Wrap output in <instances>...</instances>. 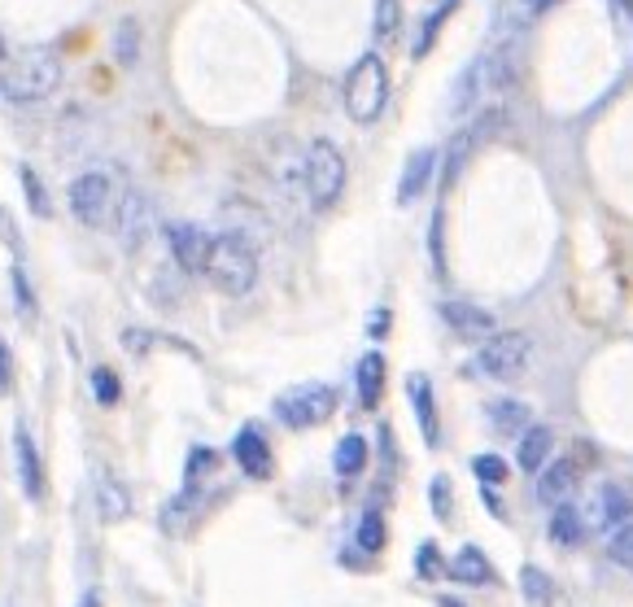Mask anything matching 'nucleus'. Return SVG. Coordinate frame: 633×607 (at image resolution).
<instances>
[{"label":"nucleus","mask_w":633,"mask_h":607,"mask_svg":"<svg viewBox=\"0 0 633 607\" xmlns=\"http://www.w3.org/2000/svg\"><path fill=\"white\" fill-rule=\"evenodd\" d=\"M537 0H490V35L494 44H515L533 18Z\"/></svg>","instance_id":"obj_19"},{"label":"nucleus","mask_w":633,"mask_h":607,"mask_svg":"<svg viewBox=\"0 0 633 607\" xmlns=\"http://www.w3.org/2000/svg\"><path fill=\"white\" fill-rule=\"evenodd\" d=\"M119 241L123 249H140V245H149L153 237V202L140 193V188H127L123 197V210H119Z\"/></svg>","instance_id":"obj_16"},{"label":"nucleus","mask_w":633,"mask_h":607,"mask_svg":"<svg viewBox=\"0 0 633 607\" xmlns=\"http://www.w3.org/2000/svg\"><path fill=\"white\" fill-rule=\"evenodd\" d=\"M437 162H441V149H433V144H424V149H415V153L406 158L402 180H397V206H411V202L424 197V188H428L433 175H437Z\"/></svg>","instance_id":"obj_17"},{"label":"nucleus","mask_w":633,"mask_h":607,"mask_svg":"<svg viewBox=\"0 0 633 607\" xmlns=\"http://www.w3.org/2000/svg\"><path fill=\"white\" fill-rule=\"evenodd\" d=\"M515 88V44H494L490 53H481L450 93V115L468 119L485 106H506V93Z\"/></svg>","instance_id":"obj_1"},{"label":"nucleus","mask_w":633,"mask_h":607,"mask_svg":"<svg viewBox=\"0 0 633 607\" xmlns=\"http://www.w3.org/2000/svg\"><path fill=\"white\" fill-rule=\"evenodd\" d=\"M88 384H92V398H97V407H119L123 402V380H119V371L114 367H92V376H88Z\"/></svg>","instance_id":"obj_30"},{"label":"nucleus","mask_w":633,"mask_h":607,"mask_svg":"<svg viewBox=\"0 0 633 607\" xmlns=\"http://www.w3.org/2000/svg\"><path fill=\"white\" fill-rule=\"evenodd\" d=\"M162 237H166V249H171V262L184 271V275H206V262H210V245L215 237L206 232V228H197V224H166L162 228Z\"/></svg>","instance_id":"obj_10"},{"label":"nucleus","mask_w":633,"mask_h":607,"mask_svg":"<svg viewBox=\"0 0 633 607\" xmlns=\"http://www.w3.org/2000/svg\"><path fill=\"white\" fill-rule=\"evenodd\" d=\"M463 0H437L428 13H424V22H419V35H415V44H411V57L415 62H424L433 48H437V35H441V26L450 22V13L459 9Z\"/></svg>","instance_id":"obj_25"},{"label":"nucleus","mask_w":633,"mask_h":607,"mask_svg":"<svg viewBox=\"0 0 633 607\" xmlns=\"http://www.w3.org/2000/svg\"><path fill=\"white\" fill-rule=\"evenodd\" d=\"M384 538H389L384 516H380L376 507H368V511H363V520H359V529H354V542H359L368 555H376L380 546H384Z\"/></svg>","instance_id":"obj_31"},{"label":"nucleus","mask_w":633,"mask_h":607,"mask_svg":"<svg viewBox=\"0 0 633 607\" xmlns=\"http://www.w3.org/2000/svg\"><path fill=\"white\" fill-rule=\"evenodd\" d=\"M402 26V0H380L376 4V35L380 40H393Z\"/></svg>","instance_id":"obj_35"},{"label":"nucleus","mask_w":633,"mask_h":607,"mask_svg":"<svg viewBox=\"0 0 633 607\" xmlns=\"http://www.w3.org/2000/svg\"><path fill=\"white\" fill-rule=\"evenodd\" d=\"M528 355H533V342H528L524 333L506 328V333H494V337L481 342V350H477V371L490 376V380H515V376L528 367Z\"/></svg>","instance_id":"obj_9"},{"label":"nucleus","mask_w":633,"mask_h":607,"mask_svg":"<svg viewBox=\"0 0 633 607\" xmlns=\"http://www.w3.org/2000/svg\"><path fill=\"white\" fill-rule=\"evenodd\" d=\"M79 607H101V590H84V599H79Z\"/></svg>","instance_id":"obj_43"},{"label":"nucleus","mask_w":633,"mask_h":607,"mask_svg":"<svg viewBox=\"0 0 633 607\" xmlns=\"http://www.w3.org/2000/svg\"><path fill=\"white\" fill-rule=\"evenodd\" d=\"M232 459H237V468H241L250 481H271V473H275L271 442H266V433H262L258 424H245V429L232 437Z\"/></svg>","instance_id":"obj_12"},{"label":"nucleus","mask_w":633,"mask_h":607,"mask_svg":"<svg viewBox=\"0 0 633 607\" xmlns=\"http://www.w3.org/2000/svg\"><path fill=\"white\" fill-rule=\"evenodd\" d=\"M472 473H477L481 486H503L506 481V464L499 455H477V459H472Z\"/></svg>","instance_id":"obj_36"},{"label":"nucleus","mask_w":633,"mask_h":607,"mask_svg":"<svg viewBox=\"0 0 633 607\" xmlns=\"http://www.w3.org/2000/svg\"><path fill=\"white\" fill-rule=\"evenodd\" d=\"M428 249H433V267L446 271V258H441V215L433 219V245H428Z\"/></svg>","instance_id":"obj_40"},{"label":"nucleus","mask_w":633,"mask_h":607,"mask_svg":"<svg viewBox=\"0 0 633 607\" xmlns=\"http://www.w3.org/2000/svg\"><path fill=\"white\" fill-rule=\"evenodd\" d=\"M114 53H119V62H123L127 71L135 66V57H140V22H135V18H123V22H119Z\"/></svg>","instance_id":"obj_34"},{"label":"nucleus","mask_w":633,"mask_h":607,"mask_svg":"<svg viewBox=\"0 0 633 607\" xmlns=\"http://www.w3.org/2000/svg\"><path fill=\"white\" fill-rule=\"evenodd\" d=\"M581 473H586V468H581V459H572V455L550 459V464L537 473V502H546V507L568 502L577 481H581Z\"/></svg>","instance_id":"obj_15"},{"label":"nucleus","mask_w":633,"mask_h":607,"mask_svg":"<svg viewBox=\"0 0 633 607\" xmlns=\"http://www.w3.org/2000/svg\"><path fill=\"white\" fill-rule=\"evenodd\" d=\"M503 119H506V106H485V110H477L468 127L450 140V149H446V166H441V188H450L455 184V175L468 166V158L472 153H481L499 131H503Z\"/></svg>","instance_id":"obj_8"},{"label":"nucleus","mask_w":633,"mask_h":607,"mask_svg":"<svg viewBox=\"0 0 633 607\" xmlns=\"http://www.w3.org/2000/svg\"><path fill=\"white\" fill-rule=\"evenodd\" d=\"M62 57L57 48H26L0 71V101L4 106H40L62 88Z\"/></svg>","instance_id":"obj_3"},{"label":"nucleus","mask_w":633,"mask_h":607,"mask_svg":"<svg viewBox=\"0 0 633 607\" xmlns=\"http://www.w3.org/2000/svg\"><path fill=\"white\" fill-rule=\"evenodd\" d=\"M206 280L223 293V297H245L258 284V245L253 237L223 228L210 245V262H206Z\"/></svg>","instance_id":"obj_4"},{"label":"nucleus","mask_w":633,"mask_h":607,"mask_svg":"<svg viewBox=\"0 0 633 607\" xmlns=\"http://www.w3.org/2000/svg\"><path fill=\"white\" fill-rule=\"evenodd\" d=\"M608 560H612L616 568L633 573V520H625L621 529L608 533Z\"/></svg>","instance_id":"obj_33"},{"label":"nucleus","mask_w":633,"mask_h":607,"mask_svg":"<svg viewBox=\"0 0 633 607\" xmlns=\"http://www.w3.org/2000/svg\"><path fill=\"white\" fill-rule=\"evenodd\" d=\"M384 376H389V364H384V355L380 350H368L359 364H354V389H359V402L372 411L380 402V393H384Z\"/></svg>","instance_id":"obj_22"},{"label":"nucleus","mask_w":633,"mask_h":607,"mask_svg":"<svg viewBox=\"0 0 633 607\" xmlns=\"http://www.w3.org/2000/svg\"><path fill=\"white\" fill-rule=\"evenodd\" d=\"M18 184H22V197H26V210L35 215V219H53V197H48V188H44V180L35 175V166H18Z\"/></svg>","instance_id":"obj_29"},{"label":"nucleus","mask_w":633,"mask_h":607,"mask_svg":"<svg viewBox=\"0 0 633 607\" xmlns=\"http://www.w3.org/2000/svg\"><path fill=\"white\" fill-rule=\"evenodd\" d=\"M485 415H490L494 433H503V437H520V433L533 424V411H528V402H520V398H494V402L485 407Z\"/></svg>","instance_id":"obj_26"},{"label":"nucleus","mask_w":633,"mask_h":607,"mask_svg":"<svg viewBox=\"0 0 633 607\" xmlns=\"http://www.w3.org/2000/svg\"><path fill=\"white\" fill-rule=\"evenodd\" d=\"M446 577H455L459 586H490V582H494V564L485 560L481 546H459V555L450 560V573H446Z\"/></svg>","instance_id":"obj_24"},{"label":"nucleus","mask_w":633,"mask_h":607,"mask_svg":"<svg viewBox=\"0 0 633 607\" xmlns=\"http://www.w3.org/2000/svg\"><path fill=\"white\" fill-rule=\"evenodd\" d=\"M550 4H559V0H537V9H550Z\"/></svg>","instance_id":"obj_45"},{"label":"nucleus","mask_w":633,"mask_h":607,"mask_svg":"<svg viewBox=\"0 0 633 607\" xmlns=\"http://www.w3.org/2000/svg\"><path fill=\"white\" fill-rule=\"evenodd\" d=\"M437 315H441V324L455 333V337H463V342H485V337H494L499 333V319L485 311V306H477V302H441L437 306Z\"/></svg>","instance_id":"obj_11"},{"label":"nucleus","mask_w":633,"mask_h":607,"mask_svg":"<svg viewBox=\"0 0 633 607\" xmlns=\"http://www.w3.org/2000/svg\"><path fill=\"white\" fill-rule=\"evenodd\" d=\"M481 498H485V511H490V516H499V520H506V511H503V502H499V494H494V486L481 489Z\"/></svg>","instance_id":"obj_42"},{"label":"nucleus","mask_w":633,"mask_h":607,"mask_svg":"<svg viewBox=\"0 0 633 607\" xmlns=\"http://www.w3.org/2000/svg\"><path fill=\"white\" fill-rule=\"evenodd\" d=\"M127 188L131 184H127L123 166H88V171H79L70 180V193H66L75 224H84L92 232H114Z\"/></svg>","instance_id":"obj_2"},{"label":"nucleus","mask_w":633,"mask_h":607,"mask_svg":"<svg viewBox=\"0 0 633 607\" xmlns=\"http://www.w3.org/2000/svg\"><path fill=\"white\" fill-rule=\"evenodd\" d=\"M550 455H555V433H550L546 424H528V429L520 433L515 464H520L524 473H542V468L550 464Z\"/></svg>","instance_id":"obj_20"},{"label":"nucleus","mask_w":633,"mask_h":607,"mask_svg":"<svg viewBox=\"0 0 633 607\" xmlns=\"http://www.w3.org/2000/svg\"><path fill=\"white\" fill-rule=\"evenodd\" d=\"M389 106V66L380 53H363L346 75V115L359 127H372Z\"/></svg>","instance_id":"obj_5"},{"label":"nucleus","mask_w":633,"mask_h":607,"mask_svg":"<svg viewBox=\"0 0 633 607\" xmlns=\"http://www.w3.org/2000/svg\"><path fill=\"white\" fill-rule=\"evenodd\" d=\"M437 607H468V604H459L455 595H441V599H437Z\"/></svg>","instance_id":"obj_44"},{"label":"nucleus","mask_w":633,"mask_h":607,"mask_svg":"<svg viewBox=\"0 0 633 607\" xmlns=\"http://www.w3.org/2000/svg\"><path fill=\"white\" fill-rule=\"evenodd\" d=\"M346 175H350L346 158L328 136L306 144V202H310V210H332L346 193Z\"/></svg>","instance_id":"obj_6"},{"label":"nucleus","mask_w":633,"mask_h":607,"mask_svg":"<svg viewBox=\"0 0 633 607\" xmlns=\"http://www.w3.org/2000/svg\"><path fill=\"white\" fill-rule=\"evenodd\" d=\"M13 389V355H9V346H4V337H0V398Z\"/></svg>","instance_id":"obj_39"},{"label":"nucleus","mask_w":633,"mask_h":607,"mask_svg":"<svg viewBox=\"0 0 633 607\" xmlns=\"http://www.w3.org/2000/svg\"><path fill=\"white\" fill-rule=\"evenodd\" d=\"M332 411H337V389L332 384H319V380H310V384H293V389H284L280 398H275V420L284 424V429H315V424H324V420H332Z\"/></svg>","instance_id":"obj_7"},{"label":"nucleus","mask_w":633,"mask_h":607,"mask_svg":"<svg viewBox=\"0 0 633 607\" xmlns=\"http://www.w3.org/2000/svg\"><path fill=\"white\" fill-rule=\"evenodd\" d=\"M446 573H450V564L441 560V546H437V542L415 546V577H419V582H437V577H446Z\"/></svg>","instance_id":"obj_32"},{"label":"nucleus","mask_w":633,"mask_h":607,"mask_svg":"<svg viewBox=\"0 0 633 607\" xmlns=\"http://www.w3.org/2000/svg\"><path fill=\"white\" fill-rule=\"evenodd\" d=\"M625 520H633V498L625 494L621 486H599L594 489V502H590V524L599 529V533H612V529H621Z\"/></svg>","instance_id":"obj_18"},{"label":"nucleus","mask_w":633,"mask_h":607,"mask_svg":"<svg viewBox=\"0 0 633 607\" xmlns=\"http://www.w3.org/2000/svg\"><path fill=\"white\" fill-rule=\"evenodd\" d=\"M581 538H586V516L572 502L550 507V542L555 546H577Z\"/></svg>","instance_id":"obj_27"},{"label":"nucleus","mask_w":633,"mask_h":607,"mask_svg":"<svg viewBox=\"0 0 633 607\" xmlns=\"http://www.w3.org/2000/svg\"><path fill=\"white\" fill-rule=\"evenodd\" d=\"M389 324H393V319H389V311H372V324H368V333H372V337H384V333H389Z\"/></svg>","instance_id":"obj_41"},{"label":"nucleus","mask_w":633,"mask_h":607,"mask_svg":"<svg viewBox=\"0 0 633 607\" xmlns=\"http://www.w3.org/2000/svg\"><path fill=\"white\" fill-rule=\"evenodd\" d=\"M406 398H411V411H415V424L424 433V446L437 451L441 446V420H437V393H433V380L424 371H411L406 376Z\"/></svg>","instance_id":"obj_14"},{"label":"nucleus","mask_w":633,"mask_h":607,"mask_svg":"<svg viewBox=\"0 0 633 607\" xmlns=\"http://www.w3.org/2000/svg\"><path fill=\"white\" fill-rule=\"evenodd\" d=\"M9 280H13V302H18V311H22V315H31V311H35V297H31L26 271H22V267H13V275H9Z\"/></svg>","instance_id":"obj_38"},{"label":"nucleus","mask_w":633,"mask_h":607,"mask_svg":"<svg viewBox=\"0 0 633 607\" xmlns=\"http://www.w3.org/2000/svg\"><path fill=\"white\" fill-rule=\"evenodd\" d=\"M0 66H4V35H0Z\"/></svg>","instance_id":"obj_46"},{"label":"nucleus","mask_w":633,"mask_h":607,"mask_svg":"<svg viewBox=\"0 0 633 607\" xmlns=\"http://www.w3.org/2000/svg\"><path fill=\"white\" fill-rule=\"evenodd\" d=\"M13 464H18V486L26 502H44V459L26 424H13Z\"/></svg>","instance_id":"obj_13"},{"label":"nucleus","mask_w":633,"mask_h":607,"mask_svg":"<svg viewBox=\"0 0 633 607\" xmlns=\"http://www.w3.org/2000/svg\"><path fill=\"white\" fill-rule=\"evenodd\" d=\"M428 502H433V516H437L441 524H450V481H446V477H433Z\"/></svg>","instance_id":"obj_37"},{"label":"nucleus","mask_w":633,"mask_h":607,"mask_svg":"<svg viewBox=\"0 0 633 607\" xmlns=\"http://www.w3.org/2000/svg\"><path fill=\"white\" fill-rule=\"evenodd\" d=\"M520 595H524L528 607H550L555 604V582H550V573L537 568V564H524V568H520Z\"/></svg>","instance_id":"obj_28"},{"label":"nucleus","mask_w":633,"mask_h":607,"mask_svg":"<svg viewBox=\"0 0 633 607\" xmlns=\"http://www.w3.org/2000/svg\"><path fill=\"white\" fill-rule=\"evenodd\" d=\"M368 459H372V446H368V437H363V433H346V437L337 442V451H332V468H337V477H341V481L363 477Z\"/></svg>","instance_id":"obj_23"},{"label":"nucleus","mask_w":633,"mask_h":607,"mask_svg":"<svg viewBox=\"0 0 633 607\" xmlns=\"http://www.w3.org/2000/svg\"><path fill=\"white\" fill-rule=\"evenodd\" d=\"M97 516H101L106 524H119V520L131 516V494H127V486L110 468L97 473Z\"/></svg>","instance_id":"obj_21"}]
</instances>
